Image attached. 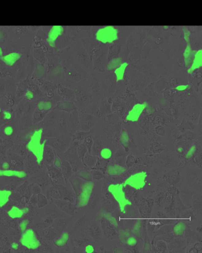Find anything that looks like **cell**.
<instances>
[{
	"label": "cell",
	"mask_w": 202,
	"mask_h": 253,
	"mask_svg": "<svg viewBox=\"0 0 202 253\" xmlns=\"http://www.w3.org/2000/svg\"><path fill=\"white\" fill-rule=\"evenodd\" d=\"M11 247H12V248L13 249V250H17L18 249V248H19V245L18 243H13L12 244H11Z\"/></svg>",
	"instance_id": "38"
},
{
	"label": "cell",
	"mask_w": 202,
	"mask_h": 253,
	"mask_svg": "<svg viewBox=\"0 0 202 253\" xmlns=\"http://www.w3.org/2000/svg\"><path fill=\"white\" fill-rule=\"evenodd\" d=\"M37 109H38L39 111H40V112L44 111V102H39V103L37 104Z\"/></svg>",
	"instance_id": "36"
},
{
	"label": "cell",
	"mask_w": 202,
	"mask_h": 253,
	"mask_svg": "<svg viewBox=\"0 0 202 253\" xmlns=\"http://www.w3.org/2000/svg\"><path fill=\"white\" fill-rule=\"evenodd\" d=\"M52 108V103L50 102H44V111L48 112Z\"/></svg>",
	"instance_id": "33"
},
{
	"label": "cell",
	"mask_w": 202,
	"mask_h": 253,
	"mask_svg": "<svg viewBox=\"0 0 202 253\" xmlns=\"http://www.w3.org/2000/svg\"><path fill=\"white\" fill-rule=\"evenodd\" d=\"M69 239L70 234L68 232H65L62 234L61 236L58 240L55 241L54 244L58 248H62L67 245Z\"/></svg>",
	"instance_id": "11"
},
{
	"label": "cell",
	"mask_w": 202,
	"mask_h": 253,
	"mask_svg": "<svg viewBox=\"0 0 202 253\" xmlns=\"http://www.w3.org/2000/svg\"><path fill=\"white\" fill-rule=\"evenodd\" d=\"M78 145L79 143L78 142L74 143L65 154L67 161L70 163L73 171L75 172L78 171L85 166L77 154V148Z\"/></svg>",
	"instance_id": "3"
},
{
	"label": "cell",
	"mask_w": 202,
	"mask_h": 253,
	"mask_svg": "<svg viewBox=\"0 0 202 253\" xmlns=\"http://www.w3.org/2000/svg\"><path fill=\"white\" fill-rule=\"evenodd\" d=\"M54 166L58 170L61 171V170L62 161L61 159L59 156L57 155L55 156V159H54V163H53Z\"/></svg>",
	"instance_id": "28"
},
{
	"label": "cell",
	"mask_w": 202,
	"mask_h": 253,
	"mask_svg": "<svg viewBox=\"0 0 202 253\" xmlns=\"http://www.w3.org/2000/svg\"><path fill=\"white\" fill-rule=\"evenodd\" d=\"M136 162L135 157L132 154H129L126 160V166L128 168H131Z\"/></svg>",
	"instance_id": "27"
},
{
	"label": "cell",
	"mask_w": 202,
	"mask_h": 253,
	"mask_svg": "<svg viewBox=\"0 0 202 253\" xmlns=\"http://www.w3.org/2000/svg\"><path fill=\"white\" fill-rule=\"evenodd\" d=\"M25 98L27 100H32L34 98L33 93L31 91H28L25 94Z\"/></svg>",
	"instance_id": "35"
},
{
	"label": "cell",
	"mask_w": 202,
	"mask_h": 253,
	"mask_svg": "<svg viewBox=\"0 0 202 253\" xmlns=\"http://www.w3.org/2000/svg\"><path fill=\"white\" fill-rule=\"evenodd\" d=\"M178 152L179 153H182L183 152V149L182 147H180L178 149Z\"/></svg>",
	"instance_id": "40"
},
{
	"label": "cell",
	"mask_w": 202,
	"mask_h": 253,
	"mask_svg": "<svg viewBox=\"0 0 202 253\" xmlns=\"http://www.w3.org/2000/svg\"><path fill=\"white\" fill-rule=\"evenodd\" d=\"M77 154L79 156L80 159L81 160L82 162H83V159L84 158L86 155V154L88 153V150L86 147V146L84 143L82 144H79L78 146H77Z\"/></svg>",
	"instance_id": "18"
},
{
	"label": "cell",
	"mask_w": 202,
	"mask_h": 253,
	"mask_svg": "<svg viewBox=\"0 0 202 253\" xmlns=\"http://www.w3.org/2000/svg\"><path fill=\"white\" fill-rule=\"evenodd\" d=\"M20 241L23 246L31 250L37 249L40 245L35 232L31 229H26L23 232Z\"/></svg>",
	"instance_id": "4"
},
{
	"label": "cell",
	"mask_w": 202,
	"mask_h": 253,
	"mask_svg": "<svg viewBox=\"0 0 202 253\" xmlns=\"http://www.w3.org/2000/svg\"><path fill=\"white\" fill-rule=\"evenodd\" d=\"M1 109L0 108V113H1Z\"/></svg>",
	"instance_id": "42"
},
{
	"label": "cell",
	"mask_w": 202,
	"mask_h": 253,
	"mask_svg": "<svg viewBox=\"0 0 202 253\" xmlns=\"http://www.w3.org/2000/svg\"><path fill=\"white\" fill-rule=\"evenodd\" d=\"M40 188L39 187H37V188H36V186L35 187H33V192L35 193V194H39L40 193Z\"/></svg>",
	"instance_id": "39"
},
{
	"label": "cell",
	"mask_w": 202,
	"mask_h": 253,
	"mask_svg": "<svg viewBox=\"0 0 202 253\" xmlns=\"http://www.w3.org/2000/svg\"><path fill=\"white\" fill-rule=\"evenodd\" d=\"M186 226L183 223L179 222L173 228L174 235L175 236H181L185 233Z\"/></svg>",
	"instance_id": "17"
},
{
	"label": "cell",
	"mask_w": 202,
	"mask_h": 253,
	"mask_svg": "<svg viewBox=\"0 0 202 253\" xmlns=\"http://www.w3.org/2000/svg\"><path fill=\"white\" fill-rule=\"evenodd\" d=\"M2 117L5 120L9 121L11 119L12 115L9 111H4L2 113Z\"/></svg>",
	"instance_id": "32"
},
{
	"label": "cell",
	"mask_w": 202,
	"mask_h": 253,
	"mask_svg": "<svg viewBox=\"0 0 202 253\" xmlns=\"http://www.w3.org/2000/svg\"><path fill=\"white\" fill-rule=\"evenodd\" d=\"M8 214L9 216L11 218H20L25 215L23 208L21 209L16 206H14L11 208L9 210Z\"/></svg>",
	"instance_id": "15"
},
{
	"label": "cell",
	"mask_w": 202,
	"mask_h": 253,
	"mask_svg": "<svg viewBox=\"0 0 202 253\" xmlns=\"http://www.w3.org/2000/svg\"><path fill=\"white\" fill-rule=\"evenodd\" d=\"M4 134L7 136H11L14 133V129L11 126H6L4 130Z\"/></svg>",
	"instance_id": "31"
},
{
	"label": "cell",
	"mask_w": 202,
	"mask_h": 253,
	"mask_svg": "<svg viewBox=\"0 0 202 253\" xmlns=\"http://www.w3.org/2000/svg\"><path fill=\"white\" fill-rule=\"evenodd\" d=\"M91 173L93 180H99L105 178V174H104L101 171L98 170L92 169V171H91Z\"/></svg>",
	"instance_id": "21"
},
{
	"label": "cell",
	"mask_w": 202,
	"mask_h": 253,
	"mask_svg": "<svg viewBox=\"0 0 202 253\" xmlns=\"http://www.w3.org/2000/svg\"><path fill=\"white\" fill-rule=\"evenodd\" d=\"M62 161L61 173L62 176L66 182L69 180V178L73 175V170L70 163L66 159H62Z\"/></svg>",
	"instance_id": "5"
},
{
	"label": "cell",
	"mask_w": 202,
	"mask_h": 253,
	"mask_svg": "<svg viewBox=\"0 0 202 253\" xmlns=\"http://www.w3.org/2000/svg\"><path fill=\"white\" fill-rule=\"evenodd\" d=\"M97 158L98 157L97 156H94L91 154L87 153L84 158L82 163L86 167L92 169L97 162Z\"/></svg>",
	"instance_id": "9"
},
{
	"label": "cell",
	"mask_w": 202,
	"mask_h": 253,
	"mask_svg": "<svg viewBox=\"0 0 202 253\" xmlns=\"http://www.w3.org/2000/svg\"><path fill=\"white\" fill-rule=\"evenodd\" d=\"M105 174L109 175V176H112V177L117 176V173L116 172V171L114 169L113 164V163L111 162L110 161L109 162L108 165H107Z\"/></svg>",
	"instance_id": "24"
},
{
	"label": "cell",
	"mask_w": 202,
	"mask_h": 253,
	"mask_svg": "<svg viewBox=\"0 0 202 253\" xmlns=\"http://www.w3.org/2000/svg\"><path fill=\"white\" fill-rule=\"evenodd\" d=\"M26 175V173L21 171H13L9 170H1L0 169V176H7V177H17L18 178H24Z\"/></svg>",
	"instance_id": "13"
},
{
	"label": "cell",
	"mask_w": 202,
	"mask_h": 253,
	"mask_svg": "<svg viewBox=\"0 0 202 253\" xmlns=\"http://www.w3.org/2000/svg\"><path fill=\"white\" fill-rule=\"evenodd\" d=\"M120 142H121V144L123 146V147L124 148L126 152H128L129 138L128 134L125 130H123L122 131L121 137H120Z\"/></svg>",
	"instance_id": "16"
},
{
	"label": "cell",
	"mask_w": 202,
	"mask_h": 253,
	"mask_svg": "<svg viewBox=\"0 0 202 253\" xmlns=\"http://www.w3.org/2000/svg\"><path fill=\"white\" fill-rule=\"evenodd\" d=\"M83 143L86 146L87 150H88V153L89 154H91V148L92 146L94 143V140L93 137L91 136V135L87 136V137L85 138V139L84 140V142Z\"/></svg>",
	"instance_id": "22"
},
{
	"label": "cell",
	"mask_w": 202,
	"mask_h": 253,
	"mask_svg": "<svg viewBox=\"0 0 202 253\" xmlns=\"http://www.w3.org/2000/svg\"><path fill=\"white\" fill-rule=\"evenodd\" d=\"M68 180L70 182L72 187L74 191L75 194L77 196L80 193L84 181L73 175Z\"/></svg>",
	"instance_id": "6"
},
{
	"label": "cell",
	"mask_w": 202,
	"mask_h": 253,
	"mask_svg": "<svg viewBox=\"0 0 202 253\" xmlns=\"http://www.w3.org/2000/svg\"><path fill=\"white\" fill-rule=\"evenodd\" d=\"M48 203L47 200L44 195L41 194H38L37 195V206L38 208H41L46 205Z\"/></svg>",
	"instance_id": "26"
},
{
	"label": "cell",
	"mask_w": 202,
	"mask_h": 253,
	"mask_svg": "<svg viewBox=\"0 0 202 253\" xmlns=\"http://www.w3.org/2000/svg\"><path fill=\"white\" fill-rule=\"evenodd\" d=\"M28 225H29V220H28L25 219V220H22V221L20 222V225H19V228H20V231H21L22 232H24L26 230Z\"/></svg>",
	"instance_id": "30"
},
{
	"label": "cell",
	"mask_w": 202,
	"mask_h": 253,
	"mask_svg": "<svg viewBox=\"0 0 202 253\" xmlns=\"http://www.w3.org/2000/svg\"><path fill=\"white\" fill-rule=\"evenodd\" d=\"M101 146L98 143L96 142L95 143H93V145L91 148V154L97 156V157H100V152L101 150Z\"/></svg>",
	"instance_id": "20"
},
{
	"label": "cell",
	"mask_w": 202,
	"mask_h": 253,
	"mask_svg": "<svg viewBox=\"0 0 202 253\" xmlns=\"http://www.w3.org/2000/svg\"><path fill=\"white\" fill-rule=\"evenodd\" d=\"M85 252L87 253H93L94 252V248L92 245H88L85 248Z\"/></svg>",
	"instance_id": "34"
},
{
	"label": "cell",
	"mask_w": 202,
	"mask_h": 253,
	"mask_svg": "<svg viewBox=\"0 0 202 253\" xmlns=\"http://www.w3.org/2000/svg\"><path fill=\"white\" fill-rule=\"evenodd\" d=\"M109 162H110V160H107V159L101 158V157H98L97 162L92 169H96V170L100 171L104 174H105L107 167Z\"/></svg>",
	"instance_id": "8"
},
{
	"label": "cell",
	"mask_w": 202,
	"mask_h": 253,
	"mask_svg": "<svg viewBox=\"0 0 202 253\" xmlns=\"http://www.w3.org/2000/svg\"><path fill=\"white\" fill-rule=\"evenodd\" d=\"M93 181H84L81 190L77 197V208H83L87 205L94 189Z\"/></svg>",
	"instance_id": "1"
},
{
	"label": "cell",
	"mask_w": 202,
	"mask_h": 253,
	"mask_svg": "<svg viewBox=\"0 0 202 253\" xmlns=\"http://www.w3.org/2000/svg\"><path fill=\"white\" fill-rule=\"evenodd\" d=\"M20 55L21 54L18 53H11L2 57V61L5 62V63L11 66L17 61L18 58L20 57Z\"/></svg>",
	"instance_id": "12"
},
{
	"label": "cell",
	"mask_w": 202,
	"mask_h": 253,
	"mask_svg": "<svg viewBox=\"0 0 202 253\" xmlns=\"http://www.w3.org/2000/svg\"><path fill=\"white\" fill-rule=\"evenodd\" d=\"M100 157L105 159L110 160L112 157V152L110 149L108 148L102 149L100 152Z\"/></svg>",
	"instance_id": "23"
},
{
	"label": "cell",
	"mask_w": 202,
	"mask_h": 253,
	"mask_svg": "<svg viewBox=\"0 0 202 253\" xmlns=\"http://www.w3.org/2000/svg\"><path fill=\"white\" fill-rule=\"evenodd\" d=\"M2 56V49L0 48V57H1Z\"/></svg>",
	"instance_id": "41"
},
{
	"label": "cell",
	"mask_w": 202,
	"mask_h": 253,
	"mask_svg": "<svg viewBox=\"0 0 202 253\" xmlns=\"http://www.w3.org/2000/svg\"><path fill=\"white\" fill-rule=\"evenodd\" d=\"M11 192L8 190H0V208L6 205L9 201Z\"/></svg>",
	"instance_id": "14"
},
{
	"label": "cell",
	"mask_w": 202,
	"mask_h": 253,
	"mask_svg": "<svg viewBox=\"0 0 202 253\" xmlns=\"http://www.w3.org/2000/svg\"><path fill=\"white\" fill-rule=\"evenodd\" d=\"M2 168L3 170H9L10 168V165L9 163L4 162L2 165Z\"/></svg>",
	"instance_id": "37"
},
{
	"label": "cell",
	"mask_w": 202,
	"mask_h": 253,
	"mask_svg": "<svg viewBox=\"0 0 202 253\" xmlns=\"http://www.w3.org/2000/svg\"><path fill=\"white\" fill-rule=\"evenodd\" d=\"M56 108L60 110L67 111L68 112H70L71 111H73L77 109L74 103L70 101L59 102L57 104Z\"/></svg>",
	"instance_id": "7"
},
{
	"label": "cell",
	"mask_w": 202,
	"mask_h": 253,
	"mask_svg": "<svg viewBox=\"0 0 202 253\" xmlns=\"http://www.w3.org/2000/svg\"><path fill=\"white\" fill-rule=\"evenodd\" d=\"M137 244H138V241L135 237H133V236L129 237L127 240L128 245L131 248L135 247L137 245Z\"/></svg>",
	"instance_id": "29"
},
{
	"label": "cell",
	"mask_w": 202,
	"mask_h": 253,
	"mask_svg": "<svg viewBox=\"0 0 202 253\" xmlns=\"http://www.w3.org/2000/svg\"><path fill=\"white\" fill-rule=\"evenodd\" d=\"M42 134V130H39L35 131L32 137L30 142L28 144V148L30 151L33 152L37 157L38 161L40 162L44 158V146L40 145V141Z\"/></svg>",
	"instance_id": "2"
},
{
	"label": "cell",
	"mask_w": 202,
	"mask_h": 253,
	"mask_svg": "<svg viewBox=\"0 0 202 253\" xmlns=\"http://www.w3.org/2000/svg\"><path fill=\"white\" fill-rule=\"evenodd\" d=\"M113 166H114V169L116 171V172L117 176H120V175H123V173L126 172L128 169V168L127 167H124V166H120V165H119L118 164H116V163H114Z\"/></svg>",
	"instance_id": "25"
},
{
	"label": "cell",
	"mask_w": 202,
	"mask_h": 253,
	"mask_svg": "<svg viewBox=\"0 0 202 253\" xmlns=\"http://www.w3.org/2000/svg\"><path fill=\"white\" fill-rule=\"evenodd\" d=\"M74 175L84 181H93L91 172L88 171L87 168H83L80 169L78 171H77Z\"/></svg>",
	"instance_id": "10"
},
{
	"label": "cell",
	"mask_w": 202,
	"mask_h": 253,
	"mask_svg": "<svg viewBox=\"0 0 202 253\" xmlns=\"http://www.w3.org/2000/svg\"><path fill=\"white\" fill-rule=\"evenodd\" d=\"M93 133L92 131H78L74 136V139L78 141H83L86 137L91 135Z\"/></svg>",
	"instance_id": "19"
}]
</instances>
